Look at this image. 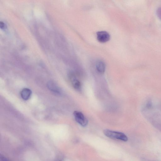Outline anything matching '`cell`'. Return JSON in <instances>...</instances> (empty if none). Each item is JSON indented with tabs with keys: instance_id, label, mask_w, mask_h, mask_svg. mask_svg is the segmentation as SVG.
Masks as SVG:
<instances>
[{
	"instance_id": "1",
	"label": "cell",
	"mask_w": 161,
	"mask_h": 161,
	"mask_svg": "<svg viewBox=\"0 0 161 161\" xmlns=\"http://www.w3.org/2000/svg\"><path fill=\"white\" fill-rule=\"evenodd\" d=\"M104 134L107 137L111 139H117L124 142L127 141L128 138L124 133L111 130L105 129L103 131Z\"/></svg>"
},
{
	"instance_id": "2",
	"label": "cell",
	"mask_w": 161,
	"mask_h": 161,
	"mask_svg": "<svg viewBox=\"0 0 161 161\" xmlns=\"http://www.w3.org/2000/svg\"><path fill=\"white\" fill-rule=\"evenodd\" d=\"M73 114L76 122L83 127L86 126L88 124V121L83 114L81 112L75 111Z\"/></svg>"
},
{
	"instance_id": "3",
	"label": "cell",
	"mask_w": 161,
	"mask_h": 161,
	"mask_svg": "<svg viewBox=\"0 0 161 161\" xmlns=\"http://www.w3.org/2000/svg\"><path fill=\"white\" fill-rule=\"evenodd\" d=\"M97 38L100 42L104 43L110 39V35L107 32L104 31H99L97 32Z\"/></svg>"
},
{
	"instance_id": "4",
	"label": "cell",
	"mask_w": 161,
	"mask_h": 161,
	"mask_svg": "<svg viewBox=\"0 0 161 161\" xmlns=\"http://www.w3.org/2000/svg\"><path fill=\"white\" fill-rule=\"evenodd\" d=\"M73 87L76 90H79L81 88V84L80 81L77 79L75 75L71 73L69 75Z\"/></svg>"
},
{
	"instance_id": "5",
	"label": "cell",
	"mask_w": 161,
	"mask_h": 161,
	"mask_svg": "<svg viewBox=\"0 0 161 161\" xmlns=\"http://www.w3.org/2000/svg\"><path fill=\"white\" fill-rule=\"evenodd\" d=\"M31 93L32 92L30 89L28 88H24L21 92L20 95L23 99L26 100L30 98Z\"/></svg>"
},
{
	"instance_id": "6",
	"label": "cell",
	"mask_w": 161,
	"mask_h": 161,
	"mask_svg": "<svg viewBox=\"0 0 161 161\" xmlns=\"http://www.w3.org/2000/svg\"><path fill=\"white\" fill-rule=\"evenodd\" d=\"M48 88L53 92L57 94H60V89L58 86L53 81H48L47 84Z\"/></svg>"
},
{
	"instance_id": "7",
	"label": "cell",
	"mask_w": 161,
	"mask_h": 161,
	"mask_svg": "<svg viewBox=\"0 0 161 161\" xmlns=\"http://www.w3.org/2000/svg\"><path fill=\"white\" fill-rule=\"evenodd\" d=\"M97 71L101 74L104 73L105 70V65L104 63L101 60L97 62L96 65Z\"/></svg>"
},
{
	"instance_id": "8",
	"label": "cell",
	"mask_w": 161,
	"mask_h": 161,
	"mask_svg": "<svg viewBox=\"0 0 161 161\" xmlns=\"http://www.w3.org/2000/svg\"><path fill=\"white\" fill-rule=\"evenodd\" d=\"M156 12L157 16L161 20V7L157 9Z\"/></svg>"
}]
</instances>
